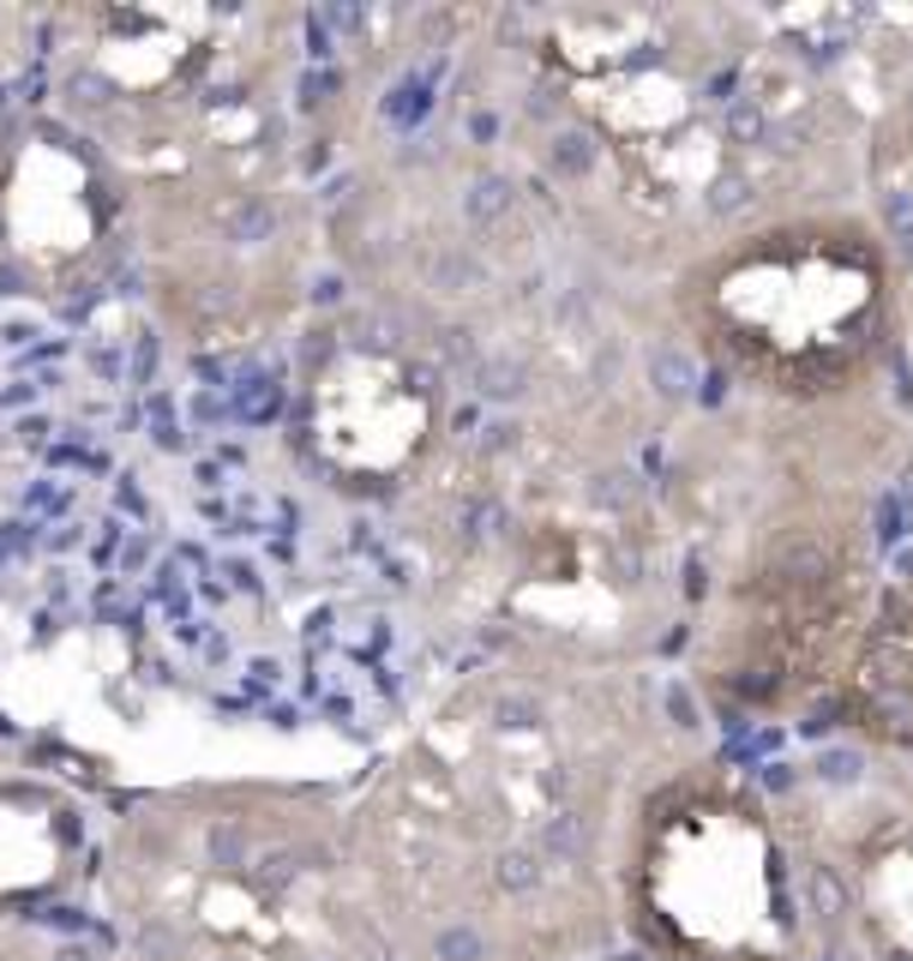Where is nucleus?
Here are the masks:
<instances>
[{
    "mask_svg": "<svg viewBox=\"0 0 913 961\" xmlns=\"http://www.w3.org/2000/svg\"><path fill=\"white\" fill-rule=\"evenodd\" d=\"M61 961H79V955H61Z\"/></svg>",
    "mask_w": 913,
    "mask_h": 961,
    "instance_id": "7ed1b4c3",
    "label": "nucleus"
},
{
    "mask_svg": "<svg viewBox=\"0 0 913 961\" xmlns=\"http://www.w3.org/2000/svg\"><path fill=\"white\" fill-rule=\"evenodd\" d=\"M620 925L655 961H812L793 818L733 775L650 781L620 841Z\"/></svg>",
    "mask_w": 913,
    "mask_h": 961,
    "instance_id": "f257e3e1",
    "label": "nucleus"
},
{
    "mask_svg": "<svg viewBox=\"0 0 913 961\" xmlns=\"http://www.w3.org/2000/svg\"><path fill=\"white\" fill-rule=\"evenodd\" d=\"M812 961H913V781L842 811H793Z\"/></svg>",
    "mask_w": 913,
    "mask_h": 961,
    "instance_id": "f03ea898",
    "label": "nucleus"
}]
</instances>
